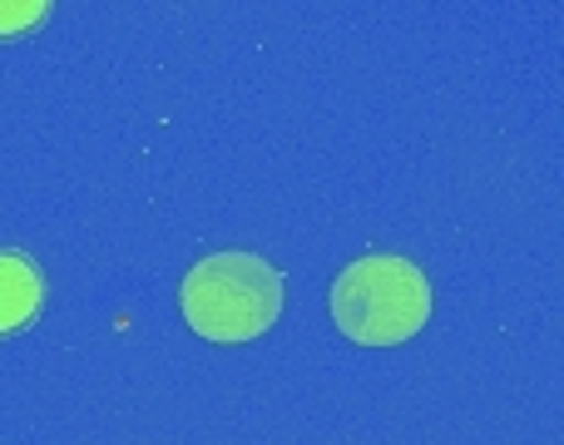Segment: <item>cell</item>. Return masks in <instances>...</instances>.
<instances>
[{"instance_id":"6da1fadb","label":"cell","mask_w":564,"mask_h":445,"mask_svg":"<svg viewBox=\"0 0 564 445\" xmlns=\"http://www.w3.org/2000/svg\"><path fill=\"white\" fill-rule=\"evenodd\" d=\"M184 322L218 347L263 337L282 312V272L253 252H218L184 278Z\"/></svg>"},{"instance_id":"7a4b0ae2","label":"cell","mask_w":564,"mask_h":445,"mask_svg":"<svg viewBox=\"0 0 564 445\" xmlns=\"http://www.w3.org/2000/svg\"><path fill=\"white\" fill-rule=\"evenodd\" d=\"M337 332L357 347H401L431 317V282L411 258H361L332 287Z\"/></svg>"},{"instance_id":"3957f363","label":"cell","mask_w":564,"mask_h":445,"mask_svg":"<svg viewBox=\"0 0 564 445\" xmlns=\"http://www.w3.org/2000/svg\"><path fill=\"white\" fill-rule=\"evenodd\" d=\"M45 307V278L25 252H0V337H15Z\"/></svg>"},{"instance_id":"277c9868","label":"cell","mask_w":564,"mask_h":445,"mask_svg":"<svg viewBox=\"0 0 564 445\" xmlns=\"http://www.w3.org/2000/svg\"><path fill=\"white\" fill-rule=\"evenodd\" d=\"M55 0H0V40H20L50 20Z\"/></svg>"}]
</instances>
